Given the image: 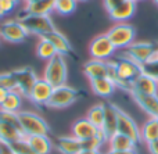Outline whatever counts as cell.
Returning a JSON list of instances; mask_svg holds the SVG:
<instances>
[{"instance_id": "cell-4", "label": "cell", "mask_w": 158, "mask_h": 154, "mask_svg": "<svg viewBox=\"0 0 158 154\" xmlns=\"http://www.w3.org/2000/svg\"><path fill=\"white\" fill-rule=\"evenodd\" d=\"M18 121L25 136L49 135L50 132L47 121L33 111H18Z\"/></svg>"}, {"instance_id": "cell-24", "label": "cell", "mask_w": 158, "mask_h": 154, "mask_svg": "<svg viewBox=\"0 0 158 154\" xmlns=\"http://www.w3.org/2000/svg\"><path fill=\"white\" fill-rule=\"evenodd\" d=\"M31 147L35 150L36 154H50L53 150V142L49 135H33L27 136Z\"/></svg>"}, {"instance_id": "cell-2", "label": "cell", "mask_w": 158, "mask_h": 154, "mask_svg": "<svg viewBox=\"0 0 158 154\" xmlns=\"http://www.w3.org/2000/svg\"><path fill=\"white\" fill-rule=\"evenodd\" d=\"M42 78L47 81L53 88L65 85L67 78H68V67H67L65 57L61 54H56L53 58H50L44 65Z\"/></svg>"}, {"instance_id": "cell-17", "label": "cell", "mask_w": 158, "mask_h": 154, "mask_svg": "<svg viewBox=\"0 0 158 154\" xmlns=\"http://www.w3.org/2000/svg\"><path fill=\"white\" fill-rule=\"evenodd\" d=\"M53 146L60 154H79L82 147V142L75 136H58L54 140Z\"/></svg>"}, {"instance_id": "cell-46", "label": "cell", "mask_w": 158, "mask_h": 154, "mask_svg": "<svg viewBox=\"0 0 158 154\" xmlns=\"http://www.w3.org/2000/svg\"><path fill=\"white\" fill-rule=\"evenodd\" d=\"M156 47H157V50H158V42H157V43H156Z\"/></svg>"}, {"instance_id": "cell-7", "label": "cell", "mask_w": 158, "mask_h": 154, "mask_svg": "<svg viewBox=\"0 0 158 154\" xmlns=\"http://www.w3.org/2000/svg\"><path fill=\"white\" fill-rule=\"evenodd\" d=\"M29 32L18 19H6L0 24V39L8 43H21L28 38Z\"/></svg>"}, {"instance_id": "cell-40", "label": "cell", "mask_w": 158, "mask_h": 154, "mask_svg": "<svg viewBox=\"0 0 158 154\" xmlns=\"http://www.w3.org/2000/svg\"><path fill=\"white\" fill-rule=\"evenodd\" d=\"M8 89H6V88H0V106L3 104V102L6 100V97H7V94H8Z\"/></svg>"}, {"instance_id": "cell-35", "label": "cell", "mask_w": 158, "mask_h": 154, "mask_svg": "<svg viewBox=\"0 0 158 154\" xmlns=\"http://www.w3.org/2000/svg\"><path fill=\"white\" fill-rule=\"evenodd\" d=\"M0 121L2 122H7V124H13L19 127V121H18V113H11V111H4L0 110ZM21 128V127H19Z\"/></svg>"}, {"instance_id": "cell-39", "label": "cell", "mask_w": 158, "mask_h": 154, "mask_svg": "<svg viewBox=\"0 0 158 154\" xmlns=\"http://www.w3.org/2000/svg\"><path fill=\"white\" fill-rule=\"evenodd\" d=\"M0 154H15V153H14V150L11 149L10 144H2V153Z\"/></svg>"}, {"instance_id": "cell-33", "label": "cell", "mask_w": 158, "mask_h": 154, "mask_svg": "<svg viewBox=\"0 0 158 154\" xmlns=\"http://www.w3.org/2000/svg\"><path fill=\"white\" fill-rule=\"evenodd\" d=\"M0 88H6V89H8V90H15L17 89V82H15L13 71L2 72V74H0Z\"/></svg>"}, {"instance_id": "cell-12", "label": "cell", "mask_w": 158, "mask_h": 154, "mask_svg": "<svg viewBox=\"0 0 158 154\" xmlns=\"http://www.w3.org/2000/svg\"><path fill=\"white\" fill-rule=\"evenodd\" d=\"M118 132L126 135L128 138H131L132 140H135L136 143L140 142V128L136 124L133 118L129 115L128 113H125L123 110H118Z\"/></svg>"}, {"instance_id": "cell-10", "label": "cell", "mask_w": 158, "mask_h": 154, "mask_svg": "<svg viewBox=\"0 0 158 154\" xmlns=\"http://www.w3.org/2000/svg\"><path fill=\"white\" fill-rule=\"evenodd\" d=\"M14 78L17 82V92L22 94V97H28L29 92L32 90L33 85L36 83V81L39 79L36 77V72L33 71L31 67H21L13 71Z\"/></svg>"}, {"instance_id": "cell-20", "label": "cell", "mask_w": 158, "mask_h": 154, "mask_svg": "<svg viewBox=\"0 0 158 154\" xmlns=\"http://www.w3.org/2000/svg\"><path fill=\"white\" fill-rule=\"evenodd\" d=\"M42 38H43V36H42ZM44 38L54 46L57 54H61V56H64V57H67V56H69L72 53L71 43H69V40L65 38V35H63L60 31L54 29L53 32L47 33Z\"/></svg>"}, {"instance_id": "cell-13", "label": "cell", "mask_w": 158, "mask_h": 154, "mask_svg": "<svg viewBox=\"0 0 158 154\" xmlns=\"http://www.w3.org/2000/svg\"><path fill=\"white\" fill-rule=\"evenodd\" d=\"M135 103L147 114L150 118L158 117V94H143L137 92H131Z\"/></svg>"}, {"instance_id": "cell-34", "label": "cell", "mask_w": 158, "mask_h": 154, "mask_svg": "<svg viewBox=\"0 0 158 154\" xmlns=\"http://www.w3.org/2000/svg\"><path fill=\"white\" fill-rule=\"evenodd\" d=\"M140 69H142V74L148 75V77L158 81V60L157 61H147L146 64L140 65Z\"/></svg>"}, {"instance_id": "cell-27", "label": "cell", "mask_w": 158, "mask_h": 154, "mask_svg": "<svg viewBox=\"0 0 158 154\" xmlns=\"http://www.w3.org/2000/svg\"><path fill=\"white\" fill-rule=\"evenodd\" d=\"M22 94L17 90H10L6 97V100L3 102V104L0 106V110L4 111H11V113H18L21 111L22 106Z\"/></svg>"}, {"instance_id": "cell-3", "label": "cell", "mask_w": 158, "mask_h": 154, "mask_svg": "<svg viewBox=\"0 0 158 154\" xmlns=\"http://www.w3.org/2000/svg\"><path fill=\"white\" fill-rule=\"evenodd\" d=\"M18 21L24 25L29 35H38L40 38L56 29L54 22L50 18V15H33L22 11L18 14Z\"/></svg>"}, {"instance_id": "cell-28", "label": "cell", "mask_w": 158, "mask_h": 154, "mask_svg": "<svg viewBox=\"0 0 158 154\" xmlns=\"http://www.w3.org/2000/svg\"><path fill=\"white\" fill-rule=\"evenodd\" d=\"M104 115H106V104L98 103V104H94L93 107L89 108V111H87V114H86V118L89 119L96 128L100 129V128L103 127Z\"/></svg>"}, {"instance_id": "cell-19", "label": "cell", "mask_w": 158, "mask_h": 154, "mask_svg": "<svg viewBox=\"0 0 158 154\" xmlns=\"http://www.w3.org/2000/svg\"><path fill=\"white\" fill-rule=\"evenodd\" d=\"M83 74L86 75L89 81L107 77V74H108V61L96 60V58L86 61L83 64Z\"/></svg>"}, {"instance_id": "cell-45", "label": "cell", "mask_w": 158, "mask_h": 154, "mask_svg": "<svg viewBox=\"0 0 158 154\" xmlns=\"http://www.w3.org/2000/svg\"><path fill=\"white\" fill-rule=\"evenodd\" d=\"M77 2H87V0H77Z\"/></svg>"}, {"instance_id": "cell-26", "label": "cell", "mask_w": 158, "mask_h": 154, "mask_svg": "<svg viewBox=\"0 0 158 154\" xmlns=\"http://www.w3.org/2000/svg\"><path fill=\"white\" fill-rule=\"evenodd\" d=\"M158 140V121L157 118H148L140 128V142L148 144Z\"/></svg>"}, {"instance_id": "cell-31", "label": "cell", "mask_w": 158, "mask_h": 154, "mask_svg": "<svg viewBox=\"0 0 158 154\" xmlns=\"http://www.w3.org/2000/svg\"><path fill=\"white\" fill-rule=\"evenodd\" d=\"M77 0H54V11L60 15H69L77 10Z\"/></svg>"}, {"instance_id": "cell-21", "label": "cell", "mask_w": 158, "mask_h": 154, "mask_svg": "<svg viewBox=\"0 0 158 154\" xmlns=\"http://www.w3.org/2000/svg\"><path fill=\"white\" fill-rule=\"evenodd\" d=\"M89 82H90V88H92L93 93H94L96 96L104 97V99L111 97L112 94H114L115 89H117V85L107 77L92 79V81H89Z\"/></svg>"}, {"instance_id": "cell-23", "label": "cell", "mask_w": 158, "mask_h": 154, "mask_svg": "<svg viewBox=\"0 0 158 154\" xmlns=\"http://www.w3.org/2000/svg\"><path fill=\"white\" fill-rule=\"evenodd\" d=\"M107 143H108V150H115V152H126V150L136 149V142L119 132L114 133L111 138H108Z\"/></svg>"}, {"instance_id": "cell-9", "label": "cell", "mask_w": 158, "mask_h": 154, "mask_svg": "<svg viewBox=\"0 0 158 154\" xmlns=\"http://www.w3.org/2000/svg\"><path fill=\"white\" fill-rule=\"evenodd\" d=\"M154 52H156V43L153 42H133L125 49L123 56L139 65H143L150 60Z\"/></svg>"}, {"instance_id": "cell-18", "label": "cell", "mask_w": 158, "mask_h": 154, "mask_svg": "<svg viewBox=\"0 0 158 154\" xmlns=\"http://www.w3.org/2000/svg\"><path fill=\"white\" fill-rule=\"evenodd\" d=\"M71 132H72V136L78 139V140L83 142L86 139H90L98 132V128H96L89 119L85 117V118H79L78 121L74 122L71 128Z\"/></svg>"}, {"instance_id": "cell-16", "label": "cell", "mask_w": 158, "mask_h": 154, "mask_svg": "<svg viewBox=\"0 0 158 154\" xmlns=\"http://www.w3.org/2000/svg\"><path fill=\"white\" fill-rule=\"evenodd\" d=\"M136 13V0H123L119 6L108 13L110 18L115 22H126Z\"/></svg>"}, {"instance_id": "cell-38", "label": "cell", "mask_w": 158, "mask_h": 154, "mask_svg": "<svg viewBox=\"0 0 158 154\" xmlns=\"http://www.w3.org/2000/svg\"><path fill=\"white\" fill-rule=\"evenodd\" d=\"M147 149L150 154H158V140H154L147 144Z\"/></svg>"}, {"instance_id": "cell-32", "label": "cell", "mask_w": 158, "mask_h": 154, "mask_svg": "<svg viewBox=\"0 0 158 154\" xmlns=\"http://www.w3.org/2000/svg\"><path fill=\"white\" fill-rule=\"evenodd\" d=\"M11 149L14 150V153L15 154H36L35 150L31 147L29 142H28L27 136H24V138L18 139L17 142H14L13 144H10Z\"/></svg>"}, {"instance_id": "cell-44", "label": "cell", "mask_w": 158, "mask_h": 154, "mask_svg": "<svg viewBox=\"0 0 158 154\" xmlns=\"http://www.w3.org/2000/svg\"><path fill=\"white\" fill-rule=\"evenodd\" d=\"M153 2H154V3H156V4H158V0H153Z\"/></svg>"}, {"instance_id": "cell-14", "label": "cell", "mask_w": 158, "mask_h": 154, "mask_svg": "<svg viewBox=\"0 0 158 154\" xmlns=\"http://www.w3.org/2000/svg\"><path fill=\"white\" fill-rule=\"evenodd\" d=\"M131 92H137L143 94H158V81L148 75L139 74L132 81Z\"/></svg>"}, {"instance_id": "cell-48", "label": "cell", "mask_w": 158, "mask_h": 154, "mask_svg": "<svg viewBox=\"0 0 158 154\" xmlns=\"http://www.w3.org/2000/svg\"><path fill=\"white\" fill-rule=\"evenodd\" d=\"M157 121H158V117H157Z\"/></svg>"}, {"instance_id": "cell-29", "label": "cell", "mask_w": 158, "mask_h": 154, "mask_svg": "<svg viewBox=\"0 0 158 154\" xmlns=\"http://www.w3.org/2000/svg\"><path fill=\"white\" fill-rule=\"evenodd\" d=\"M36 54H38V57L42 58V60L49 61L50 58H53L57 54V52H56L54 46L43 36V38H40V40L38 42V44H36Z\"/></svg>"}, {"instance_id": "cell-43", "label": "cell", "mask_w": 158, "mask_h": 154, "mask_svg": "<svg viewBox=\"0 0 158 154\" xmlns=\"http://www.w3.org/2000/svg\"><path fill=\"white\" fill-rule=\"evenodd\" d=\"M24 2H25V4H32V3L38 2V0H24Z\"/></svg>"}, {"instance_id": "cell-37", "label": "cell", "mask_w": 158, "mask_h": 154, "mask_svg": "<svg viewBox=\"0 0 158 154\" xmlns=\"http://www.w3.org/2000/svg\"><path fill=\"white\" fill-rule=\"evenodd\" d=\"M122 2H123V0H103L104 7H106V10L108 11V13H110L111 10H114L117 6H119Z\"/></svg>"}, {"instance_id": "cell-6", "label": "cell", "mask_w": 158, "mask_h": 154, "mask_svg": "<svg viewBox=\"0 0 158 154\" xmlns=\"http://www.w3.org/2000/svg\"><path fill=\"white\" fill-rule=\"evenodd\" d=\"M79 94L81 93H79L78 89L72 88V86H68V85L58 86V88H54L47 106L52 108H57V110L67 108L77 102L79 99Z\"/></svg>"}, {"instance_id": "cell-25", "label": "cell", "mask_w": 158, "mask_h": 154, "mask_svg": "<svg viewBox=\"0 0 158 154\" xmlns=\"http://www.w3.org/2000/svg\"><path fill=\"white\" fill-rule=\"evenodd\" d=\"M24 11L33 15H50L54 11V0H38L32 4H27Z\"/></svg>"}, {"instance_id": "cell-30", "label": "cell", "mask_w": 158, "mask_h": 154, "mask_svg": "<svg viewBox=\"0 0 158 154\" xmlns=\"http://www.w3.org/2000/svg\"><path fill=\"white\" fill-rule=\"evenodd\" d=\"M104 143H107V136L104 135L103 131L98 129V132L93 138L82 142V147L83 149H90V150H100Z\"/></svg>"}, {"instance_id": "cell-8", "label": "cell", "mask_w": 158, "mask_h": 154, "mask_svg": "<svg viewBox=\"0 0 158 154\" xmlns=\"http://www.w3.org/2000/svg\"><path fill=\"white\" fill-rule=\"evenodd\" d=\"M115 52H117V47L112 44L107 33L97 35L96 38H93L89 44V53L92 58H96V60L108 61V58L115 54Z\"/></svg>"}, {"instance_id": "cell-41", "label": "cell", "mask_w": 158, "mask_h": 154, "mask_svg": "<svg viewBox=\"0 0 158 154\" xmlns=\"http://www.w3.org/2000/svg\"><path fill=\"white\" fill-rule=\"evenodd\" d=\"M106 154H137L136 150H126V152H115V150H108Z\"/></svg>"}, {"instance_id": "cell-11", "label": "cell", "mask_w": 158, "mask_h": 154, "mask_svg": "<svg viewBox=\"0 0 158 154\" xmlns=\"http://www.w3.org/2000/svg\"><path fill=\"white\" fill-rule=\"evenodd\" d=\"M53 90H54V88L47 81H44L43 78H39L27 99H29V102L36 106H47L53 94Z\"/></svg>"}, {"instance_id": "cell-1", "label": "cell", "mask_w": 158, "mask_h": 154, "mask_svg": "<svg viewBox=\"0 0 158 154\" xmlns=\"http://www.w3.org/2000/svg\"><path fill=\"white\" fill-rule=\"evenodd\" d=\"M114 67H115V72H117V79H115L117 88L123 89L126 92H131L132 81L139 74H142L140 65L122 54L117 60H114Z\"/></svg>"}, {"instance_id": "cell-36", "label": "cell", "mask_w": 158, "mask_h": 154, "mask_svg": "<svg viewBox=\"0 0 158 154\" xmlns=\"http://www.w3.org/2000/svg\"><path fill=\"white\" fill-rule=\"evenodd\" d=\"M17 3L14 0H0V18L6 17L15 8Z\"/></svg>"}, {"instance_id": "cell-47", "label": "cell", "mask_w": 158, "mask_h": 154, "mask_svg": "<svg viewBox=\"0 0 158 154\" xmlns=\"http://www.w3.org/2000/svg\"><path fill=\"white\" fill-rule=\"evenodd\" d=\"M0 153H2V144H0Z\"/></svg>"}, {"instance_id": "cell-5", "label": "cell", "mask_w": 158, "mask_h": 154, "mask_svg": "<svg viewBox=\"0 0 158 154\" xmlns=\"http://www.w3.org/2000/svg\"><path fill=\"white\" fill-rule=\"evenodd\" d=\"M106 33L117 49H126L133 43L136 38V29L128 22H117Z\"/></svg>"}, {"instance_id": "cell-42", "label": "cell", "mask_w": 158, "mask_h": 154, "mask_svg": "<svg viewBox=\"0 0 158 154\" xmlns=\"http://www.w3.org/2000/svg\"><path fill=\"white\" fill-rule=\"evenodd\" d=\"M79 154H103L100 150H90V149H82Z\"/></svg>"}, {"instance_id": "cell-15", "label": "cell", "mask_w": 158, "mask_h": 154, "mask_svg": "<svg viewBox=\"0 0 158 154\" xmlns=\"http://www.w3.org/2000/svg\"><path fill=\"white\" fill-rule=\"evenodd\" d=\"M118 110H119V107L112 104V103H107L106 104V115H104L103 127L100 129L107 136V140L114 133L118 132Z\"/></svg>"}, {"instance_id": "cell-49", "label": "cell", "mask_w": 158, "mask_h": 154, "mask_svg": "<svg viewBox=\"0 0 158 154\" xmlns=\"http://www.w3.org/2000/svg\"><path fill=\"white\" fill-rule=\"evenodd\" d=\"M136 2H137V0H136Z\"/></svg>"}, {"instance_id": "cell-22", "label": "cell", "mask_w": 158, "mask_h": 154, "mask_svg": "<svg viewBox=\"0 0 158 154\" xmlns=\"http://www.w3.org/2000/svg\"><path fill=\"white\" fill-rule=\"evenodd\" d=\"M24 136V132L19 127L0 121V143L2 144H13L14 142Z\"/></svg>"}]
</instances>
